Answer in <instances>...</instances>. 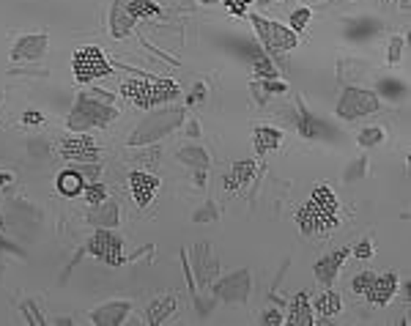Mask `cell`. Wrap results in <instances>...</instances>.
<instances>
[{
	"instance_id": "20",
	"label": "cell",
	"mask_w": 411,
	"mask_h": 326,
	"mask_svg": "<svg viewBox=\"0 0 411 326\" xmlns=\"http://www.w3.org/2000/svg\"><path fill=\"white\" fill-rule=\"evenodd\" d=\"M280 143H283V132L277 129V127H255L253 129V146L258 157L277 151Z\"/></svg>"
},
{
	"instance_id": "11",
	"label": "cell",
	"mask_w": 411,
	"mask_h": 326,
	"mask_svg": "<svg viewBox=\"0 0 411 326\" xmlns=\"http://www.w3.org/2000/svg\"><path fill=\"white\" fill-rule=\"evenodd\" d=\"M61 157L77 164L96 162L99 160V146H96V140L91 134L74 132V134H69L64 143H61Z\"/></svg>"
},
{
	"instance_id": "28",
	"label": "cell",
	"mask_w": 411,
	"mask_h": 326,
	"mask_svg": "<svg viewBox=\"0 0 411 326\" xmlns=\"http://www.w3.org/2000/svg\"><path fill=\"white\" fill-rule=\"evenodd\" d=\"M296 129H299L302 137H307V140H313V137H316V121H313V115H310L302 104L296 107Z\"/></svg>"
},
{
	"instance_id": "33",
	"label": "cell",
	"mask_w": 411,
	"mask_h": 326,
	"mask_svg": "<svg viewBox=\"0 0 411 326\" xmlns=\"http://www.w3.org/2000/svg\"><path fill=\"white\" fill-rule=\"evenodd\" d=\"M403 44H406V38L403 36H395L392 41H389V50H386V64L395 66L400 61V55H403Z\"/></svg>"
},
{
	"instance_id": "23",
	"label": "cell",
	"mask_w": 411,
	"mask_h": 326,
	"mask_svg": "<svg viewBox=\"0 0 411 326\" xmlns=\"http://www.w3.org/2000/svg\"><path fill=\"white\" fill-rule=\"evenodd\" d=\"M173 310H176V299H173V296L154 299V302L148 304V316H146V321H148V324H165L167 316H170Z\"/></svg>"
},
{
	"instance_id": "9",
	"label": "cell",
	"mask_w": 411,
	"mask_h": 326,
	"mask_svg": "<svg viewBox=\"0 0 411 326\" xmlns=\"http://www.w3.org/2000/svg\"><path fill=\"white\" fill-rule=\"evenodd\" d=\"M88 253L107 266H121L124 263V241H121V236L113 233V228H99L88 241Z\"/></svg>"
},
{
	"instance_id": "16",
	"label": "cell",
	"mask_w": 411,
	"mask_h": 326,
	"mask_svg": "<svg viewBox=\"0 0 411 326\" xmlns=\"http://www.w3.org/2000/svg\"><path fill=\"white\" fill-rule=\"evenodd\" d=\"M395 291H398V274H395V271H386V274L376 277V280L370 283V288L362 296H368V302H370L373 307H386L389 299L395 296Z\"/></svg>"
},
{
	"instance_id": "13",
	"label": "cell",
	"mask_w": 411,
	"mask_h": 326,
	"mask_svg": "<svg viewBox=\"0 0 411 326\" xmlns=\"http://www.w3.org/2000/svg\"><path fill=\"white\" fill-rule=\"evenodd\" d=\"M195 271H197V283L203 288H211L220 277V261L214 258V253L206 241L195 247Z\"/></svg>"
},
{
	"instance_id": "19",
	"label": "cell",
	"mask_w": 411,
	"mask_h": 326,
	"mask_svg": "<svg viewBox=\"0 0 411 326\" xmlns=\"http://www.w3.org/2000/svg\"><path fill=\"white\" fill-rule=\"evenodd\" d=\"M118 217H121V208L116 200H102L99 206H91V211H88V222L96 228H116Z\"/></svg>"
},
{
	"instance_id": "26",
	"label": "cell",
	"mask_w": 411,
	"mask_h": 326,
	"mask_svg": "<svg viewBox=\"0 0 411 326\" xmlns=\"http://www.w3.org/2000/svg\"><path fill=\"white\" fill-rule=\"evenodd\" d=\"M253 88V94L258 97V101L263 104L269 97H280V94H285L288 91V85L285 83H280V80H258V83H253L250 85Z\"/></svg>"
},
{
	"instance_id": "25",
	"label": "cell",
	"mask_w": 411,
	"mask_h": 326,
	"mask_svg": "<svg viewBox=\"0 0 411 326\" xmlns=\"http://www.w3.org/2000/svg\"><path fill=\"white\" fill-rule=\"evenodd\" d=\"M179 162L190 164L192 170H206V167H209V154H206V148H200V146H184V148L179 151Z\"/></svg>"
},
{
	"instance_id": "7",
	"label": "cell",
	"mask_w": 411,
	"mask_h": 326,
	"mask_svg": "<svg viewBox=\"0 0 411 326\" xmlns=\"http://www.w3.org/2000/svg\"><path fill=\"white\" fill-rule=\"evenodd\" d=\"M379 107L381 101L376 91L356 88V85L346 88L337 99V115L343 121H356V118H365V115H373V113H379Z\"/></svg>"
},
{
	"instance_id": "12",
	"label": "cell",
	"mask_w": 411,
	"mask_h": 326,
	"mask_svg": "<svg viewBox=\"0 0 411 326\" xmlns=\"http://www.w3.org/2000/svg\"><path fill=\"white\" fill-rule=\"evenodd\" d=\"M47 33H28V36H20L11 47V61L20 64V61H39L44 52H47Z\"/></svg>"
},
{
	"instance_id": "24",
	"label": "cell",
	"mask_w": 411,
	"mask_h": 326,
	"mask_svg": "<svg viewBox=\"0 0 411 326\" xmlns=\"http://www.w3.org/2000/svg\"><path fill=\"white\" fill-rule=\"evenodd\" d=\"M340 307H343V299H340V294H335V291H326V294H321L316 302H313V310H316L321 318L337 316Z\"/></svg>"
},
{
	"instance_id": "18",
	"label": "cell",
	"mask_w": 411,
	"mask_h": 326,
	"mask_svg": "<svg viewBox=\"0 0 411 326\" xmlns=\"http://www.w3.org/2000/svg\"><path fill=\"white\" fill-rule=\"evenodd\" d=\"M285 324L313 326V304H310L307 291H299V294L291 299V307H288V318H285Z\"/></svg>"
},
{
	"instance_id": "37",
	"label": "cell",
	"mask_w": 411,
	"mask_h": 326,
	"mask_svg": "<svg viewBox=\"0 0 411 326\" xmlns=\"http://www.w3.org/2000/svg\"><path fill=\"white\" fill-rule=\"evenodd\" d=\"M379 91L381 94H386V97H400V94H403V83H395V80H384V83H381L379 85Z\"/></svg>"
},
{
	"instance_id": "42",
	"label": "cell",
	"mask_w": 411,
	"mask_h": 326,
	"mask_svg": "<svg viewBox=\"0 0 411 326\" xmlns=\"http://www.w3.org/2000/svg\"><path fill=\"white\" fill-rule=\"evenodd\" d=\"M11 181H14V173H8V170H3V173H0V187H8Z\"/></svg>"
},
{
	"instance_id": "10",
	"label": "cell",
	"mask_w": 411,
	"mask_h": 326,
	"mask_svg": "<svg viewBox=\"0 0 411 326\" xmlns=\"http://www.w3.org/2000/svg\"><path fill=\"white\" fill-rule=\"evenodd\" d=\"M253 288V277H250V269H242V271H233L228 277H222L220 283H214V294L220 296L225 304H242L247 302Z\"/></svg>"
},
{
	"instance_id": "39",
	"label": "cell",
	"mask_w": 411,
	"mask_h": 326,
	"mask_svg": "<svg viewBox=\"0 0 411 326\" xmlns=\"http://www.w3.org/2000/svg\"><path fill=\"white\" fill-rule=\"evenodd\" d=\"M260 324H266V326H280L285 324V318L280 316V310H274V307H269L263 316H260Z\"/></svg>"
},
{
	"instance_id": "47",
	"label": "cell",
	"mask_w": 411,
	"mask_h": 326,
	"mask_svg": "<svg viewBox=\"0 0 411 326\" xmlns=\"http://www.w3.org/2000/svg\"><path fill=\"white\" fill-rule=\"evenodd\" d=\"M305 3H307V6H310V3H323V0H305Z\"/></svg>"
},
{
	"instance_id": "40",
	"label": "cell",
	"mask_w": 411,
	"mask_h": 326,
	"mask_svg": "<svg viewBox=\"0 0 411 326\" xmlns=\"http://www.w3.org/2000/svg\"><path fill=\"white\" fill-rule=\"evenodd\" d=\"M22 124H25V127H39V124H44V113H39V110H28V113L22 115Z\"/></svg>"
},
{
	"instance_id": "15",
	"label": "cell",
	"mask_w": 411,
	"mask_h": 326,
	"mask_svg": "<svg viewBox=\"0 0 411 326\" xmlns=\"http://www.w3.org/2000/svg\"><path fill=\"white\" fill-rule=\"evenodd\" d=\"M129 187H132V197L140 208H146L151 203V197L157 195L159 190V176H151V173H143V170H134L129 176Z\"/></svg>"
},
{
	"instance_id": "2",
	"label": "cell",
	"mask_w": 411,
	"mask_h": 326,
	"mask_svg": "<svg viewBox=\"0 0 411 326\" xmlns=\"http://www.w3.org/2000/svg\"><path fill=\"white\" fill-rule=\"evenodd\" d=\"M118 118V110L113 107V97L104 91H83L74 99V107L66 118L69 132H88L96 127H110Z\"/></svg>"
},
{
	"instance_id": "35",
	"label": "cell",
	"mask_w": 411,
	"mask_h": 326,
	"mask_svg": "<svg viewBox=\"0 0 411 326\" xmlns=\"http://www.w3.org/2000/svg\"><path fill=\"white\" fill-rule=\"evenodd\" d=\"M203 101H206V83H195L190 97H187V104L195 107V104H203Z\"/></svg>"
},
{
	"instance_id": "6",
	"label": "cell",
	"mask_w": 411,
	"mask_h": 326,
	"mask_svg": "<svg viewBox=\"0 0 411 326\" xmlns=\"http://www.w3.org/2000/svg\"><path fill=\"white\" fill-rule=\"evenodd\" d=\"M250 22H253L255 33H258L260 47H263L269 55H274V58L291 52V50L299 44L296 33L291 31V28H285V25H280V22H274V20H266V17H260V14H250Z\"/></svg>"
},
{
	"instance_id": "31",
	"label": "cell",
	"mask_w": 411,
	"mask_h": 326,
	"mask_svg": "<svg viewBox=\"0 0 411 326\" xmlns=\"http://www.w3.org/2000/svg\"><path fill=\"white\" fill-rule=\"evenodd\" d=\"M310 20H313V14H310V8H307V6H305V8H296V11L291 14V31L302 33L307 25H310Z\"/></svg>"
},
{
	"instance_id": "1",
	"label": "cell",
	"mask_w": 411,
	"mask_h": 326,
	"mask_svg": "<svg viewBox=\"0 0 411 326\" xmlns=\"http://www.w3.org/2000/svg\"><path fill=\"white\" fill-rule=\"evenodd\" d=\"M343 222V211H340V200L335 195L332 187L326 184H318L313 190L310 200L296 211V225L305 236H313V239H323L329 233L340 228Z\"/></svg>"
},
{
	"instance_id": "34",
	"label": "cell",
	"mask_w": 411,
	"mask_h": 326,
	"mask_svg": "<svg viewBox=\"0 0 411 326\" xmlns=\"http://www.w3.org/2000/svg\"><path fill=\"white\" fill-rule=\"evenodd\" d=\"M211 220H217V206L209 200L203 208L195 211V222H211Z\"/></svg>"
},
{
	"instance_id": "46",
	"label": "cell",
	"mask_w": 411,
	"mask_h": 326,
	"mask_svg": "<svg viewBox=\"0 0 411 326\" xmlns=\"http://www.w3.org/2000/svg\"><path fill=\"white\" fill-rule=\"evenodd\" d=\"M3 230H6V222H3V214H0V233H3Z\"/></svg>"
},
{
	"instance_id": "41",
	"label": "cell",
	"mask_w": 411,
	"mask_h": 326,
	"mask_svg": "<svg viewBox=\"0 0 411 326\" xmlns=\"http://www.w3.org/2000/svg\"><path fill=\"white\" fill-rule=\"evenodd\" d=\"M22 310H25V313H28V318H31V324H44V316H39V313H36V304H33L31 299H28V302H22Z\"/></svg>"
},
{
	"instance_id": "32",
	"label": "cell",
	"mask_w": 411,
	"mask_h": 326,
	"mask_svg": "<svg viewBox=\"0 0 411 326\" xmlns=\"http://www.w3.org/2000/svg\"><path fill=\"white\" fill-rule=\"evenodd\" d=\"M373 280H376V274H373V271H359V274L351 280V291H354V294H365V291L370 288V283H373Z\"/></svg>"
},
{
	"instance_id": "44",
	"label": "cell",
	"mask_w": 411,
	"mask_h": 326,
	"mask_svg": "<svg viewBox=\"0 0 411 326\" xmlns=\"http://www.w3.org/2000/svg\"><path fill=\"white\" fill-rule=\"evenodd\" d=\"M187 134H190V137H197V134H200V124H197V121H192L190 132H187Z\"/></svg>"
},
{
	"instance_id": "30",
	"label": "cell",
	"mask_w": 411,
	"mask_h": 326,
	"mask_svg": "<svg viewBox=\"0 0 411 326\" xmlns=\"http://www.w3.org/2000/svg\"><path fill=\"white\" fill-rule=\"evenodd\" d=\"M83 197L88 200V206H99L102 200H107V187H104V184H99V181H94V184H85Z\"/></svg>"
},
{
	"instance_id": "22",
	"label": "cell",
	"mask_w": 411,
	"mask_h": 326,
	"mask_svg": "<svg viewBox=\"0 0 411 326\" xmlns=\"http://www.w3.org/2000/svg\"><path fill=\"white\" fill-rule=\"evenodd\" d=\"M55 187H58V192H61V195L77 197V195H83V190H85V176H83L77 167H66V170L58 173Z\"/></svg>"
},
{
	"instance_id": "5",
	"label": "cell",
	"mask_w": 411,
	"mask_h": 326,
	"mask_svg": "<svg viewBox=\"0 0 411 326\" xmlns=\"http://www.w3.org/2000/svg\"><path fill=\"white\" fill-rule=\"evenodd\" d=\"M162 8L154 0H113L110 6V33L113 38H127L140 17H159Z\"/></svg>"
},
{
	"instance_id": "43",
	"label": "cell",
	"mask_w": 411,
	"mask_h": 326,
	"mask_svg": "<svg viewBox=\"0 0 411 326\" xmlns=\"http://www.w3.org/2000/svg\"><path fill=\"white\" fill-rule=\"evenodd\" d=\"M195 184H197V187L206 184V170H195Z\"/></svg>"
},
{
	"instance_id": "17",
	"label": "cell",
	"mask_w": 411,
	"mask_h": 326,
	"mask_svg": "<svg viewBox=\"0 0 411 326\" xmlns=\"http://www.w3.org/2000/svg\"><path fill=\"white\" fill-rule=\"evenodd\" d=\"M132 304L129 302H104L91 313V324L96 326H121L127 321Z\"/></svg>"
},
{
	"instance_id": "3",
	"label": "cell",
	"mask_w": 411,
	"mask_h": 326,
	"mask_svg": "<svg viewBox=\"0 0 411 326\" xmlns=\"http://www.w3.org/2000/svg\"><path fill=\"white\" fill-rule=\"evenodd\" d=\"M181 88L176 80H165V77H137V80H127L121 85V97L129 99L132 104L148 110L157 104H167L173 99H179Z\"/></svg>"
},
{
	"instance_id": "4",
	"label": "cell",
	"mask_w": 411,
	"mask_h": 326,
	"mask_svg": "<svg viewBox=\"0 0 411 326\" xmlns=\"http://www.w3.org/2000/svg\"><path fill=\"white\" fill-rule=\"evenodd\" d=\"M184 124V110L179 107H165V110H157V113H148L134 132L129 134V146L132 148H140V146H154L162 137H167L170 132H176Z\"/></svg>"
},
{
	"instance_id": "8",
	"label": "cell",
	"mask_w": 411,
	"mask_h": 326,
	"mask_svg": "<svg viewBox=\"0 0 411 326\" xmlns=\"http://www.w3.org/2000/svg\"><path fill=\"white\" fill-rule=\"evenodd\" d=\"M71 69H74V80L80 85H88V83H94L99 77L113 74V66L102 55L99 47H83V50H77L74 58H71Z\"/></svg>"
},
{
	"instance_id": "36",
	"label": "cell",
	"mask_w": 411,
	"mask_h": 326,
	"mask_svg": "<svg viewBox=\"0 0 411 326\" xmlns=\"http://www.w3.org/2000/svg\"><path fill=\"white\" fill-rule=\"evenodd\" d=\"M373 255V241L370 239H362L356 247H354V258H359V261H368Z\"/></svg>"
},
{
	"instance_id": "29",
	"label": "cell",
	"mask_w": 411,
	"mask_h": 326,
	"mask_svg": "<svg viewBox=\"0 0 411 326\" xmlns=\"http://www.w3.org/2000/svg\"><path fill=\"white\" fill-rule=\"evenodd\" d=\"M253 69L258 74V80H277V66H272V61L266 55H255L253 58Z\"/></svg>"
},
{
	"instance_id": "14",
	"label": "cell",
	"mask_w": 411,
	"mask_h": 326,
	"mask_svg": "<svg viewBox=\"0 0 411 326\" xmlns=\"http://www.w3.org/2000/svg\"><path fill=\"white\" fill-rule=\"evenodd\" d=\"M348 247H340V250H332L329 255H321L318 263L313 266V271H316V280L321 285H335V280H337V274H340V269H343V263L348 258Z\"/></svg>"
},
{
	"instance_id": "21",
	"label": "cell",
	"mask_w": 411,
	"mask_h": 326,
	"mask_svg": "<svg viewBox=\"0 0 411 326\" xmlns=\"http://www.w3.org/2000/svg\"><path fill=\"white\" fill-rule=\"evenodd\" d=\"M258 173V164L253 160H242V162H236L230 167V176L225 178V190L228 192H236V190H242V187H247L250 181H253V176Z\"/></svg>"
},
{
	"instance_id": "38",
	"label": "cell",
	"mask_w": 411,
	"mask_h": 326,
	"mask_svg": "<svg viewBox=\"0 0 411 326\" xmlns=\"http://www.w3.org/2000/svg\"><path fill=\"white\" fill-rule=\"evenodd\" d=\"M225 6H228V11L233 14V17H242V14H247V8H250V0H222Z\"/></svg>"
},
{
	"instance_id": "45",
	"label": "cell",
	"mask_w": 411,
	"mask_h": 326,
	"mask_svg": "<svg viewBox=\"0 0 411 326\" xmlns=\"http://www.w3.org/2000/svg\"><path fill=\"white\" fill-rule=\"evenodd\" d=\"M203 6H214V3H222V0H200Z\"/></svg>"
},
{
	"instance_id": "27",
	"label": "cell",
	"mask_w": 411,
	"mask_h": 326,
	"mask_svg": "<svg viewBox=\"0 0 411 326\" xmlns=\"http://www.w3.org/2000/svg\"><path fill=\"white\" fill-rule=\"evenodd\" d=\"M384 137H386L384 127H365V129H359V134H356V143L362 148H376V146L384 143Z\"/></svg>"
}]
</instances>
